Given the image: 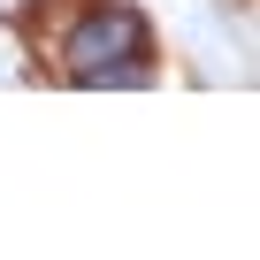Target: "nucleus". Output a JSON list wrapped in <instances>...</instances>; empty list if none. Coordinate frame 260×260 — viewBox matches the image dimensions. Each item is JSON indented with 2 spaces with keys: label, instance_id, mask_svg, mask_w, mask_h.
I'll return each instance as SVG.
<instances>
[{
  "label": "nucleus",
  "instance_id": "nucleus-1",
  "mask_svg": "<svg viewBox=\"0 0 260 260\" xmlns=\"http://www.w3.org/2000/svg\"><path fill=\"white\" fill-rule=\"evenodd\" d=\"M138 61H146V23H138V8H100V16H84V23L69 31V77H84V84H100L107 69H115V77H138Z\"/></svg>",
  "mask_w": 260,
  "mask_h": 260
}]
</instances>
